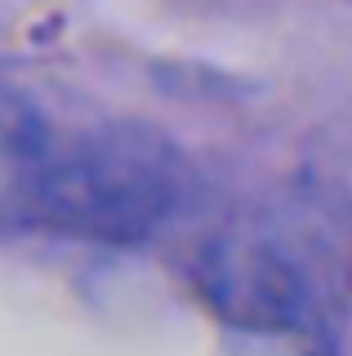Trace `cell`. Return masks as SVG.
I'll list each match as a JSON object with an SVG mask.
<instances>
[{
    "mask_svg": "<svg viewBox=\"0 0 352 356\" xmlns=\"http://www.w3.org/2000/svg\"><path fill=\"white\" fill-rule=\"evenodd\" d=\"M192 165L161 129L90 125L40 143L23 174L31 222L94 245H143L192 200Z\"/></svg>",
    "mask_w": 352,
    "mask_h": 356,
    "instance_id": "1",
    "label": "cell"
},
{
    "mask_svg": "<svg viewBox=\"0 0 352 356\" xmlns=\"http://www.w3.org/2000/svg\"><path fill=\"white\" fill-rule=\"evenodd\" d=\"M196 281L210 307L241 330L290 334L303 330L317 312V294L303 263L268 232L232 227L214 236L201 250Z\"/></svg>",
    "mask_w": 352,
    "mask_h": 356,
    "instance_id": "2",
    "label": "cell"
}]
</instances>
